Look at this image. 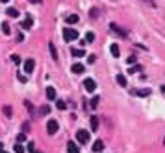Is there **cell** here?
<instances>
[{"instance_id":"2","label":"cell","mask_w":165,"mask_h":153,"mask_svg":"<svg viewBox=\"0 0 165 153\" xmlns=\"http://www.w3.org/2000/svg\"><path fill=\"white\" fill-rule=\"evenodd\" d=\"M76 138H78V142H80V144H87V142H89V131L80 129L78 133H76Z\"/></svg>"},{"instance_id":"27","label":"cell","mask_w":165,"mask_h":153,"mask_svg":"<svg viewBox=\"0 0 165 153\" xmlns=\"http://www.w3.org/2000/svg\"><path fill=\"white\" fill-rule=\"evenodd\" d=\"M11 61H13V63H20V57H19L17 54H13V55H11Z\"/></svg>"},{"instance_id":"23","label":"cell","mask_w":165,"mask_h":153,"mask_svg":"<svg viewBox=\"0 0 165 153\" xmlns=\"http://www.w3.org/2000/svg\"><path fill=\"white\" fill-rule=\"evenodd\" d=\"M56 105H58V109H59V111H63V109L67 107V103H65L63 100H58V103H56Z\"/></svg>"},{"instance_id":"32","label":"cell","mask_w":165,"mask_h":153,"mask_svg":"<svg viewBox=\"0 0 165 153\" xmlns=\"http://www.w3.org/2000/svg\"><path fill=\"white\" fill-rule=\"evenodd\" d=\"M95 59H97V57H95V55H93V54H91V55H89V63H91V65L95 63Z\"/></svg>"},{"instance_id":"24","label":"cell","mask_w":165,"mask_h":153,"mask_svg":"<svg viewBox=\"0 0 165 153\" xmlns=\"http://www.w3.org/2000/svg\"><path fill=\"white\" fill-rule=\"evenodd\" d=\"M15 153H24V146L22 144H15Z\"/></svg>"},{"instance_id":"21","label":"cell","mask_w":165,"mask_h":153,"mask_svg":"<svg viewBox=\"0 0 165 153\" xmlns=\"http://www.w3.org/2000/svg\"><path fill=\"white\" fill-rule=\"evenodd\" d=\"M24 140H26V135H24V133H19V135H17V144H22Z\"/></svg>"},{"instance_id":"7","label":"cell","mask_w":165,"mask_h":153,"mask_svg":"<svg viewBox=\"0 0 165 153\" xmlns=\"http://www.w3.org/2000/svg\"><path fill=\"white\" fill-rule=\"evenodd\" d=\"M102 149H104V142H102V140H95V144H93V151H95V153H100Z\"/></svg>"},{"instance_id":"22","label":"cell","mask_w":165,"mask_h":153,"mask_svg":"<svg viewBox=\"0 0 165 153\" xmlns=\"http://www.w3.org/2000/svg\"><path fill=\"white\" fill-rule=\"evenodd\" d=\"M2 31H4V35H9V24L8 22L2 24Z\"/></svg>"},{"instance_id":"9","label":"cell","mask_w":165,"mask_h":153,"mask_svg":"<svg viewBox=\"0 0 165 153\" xmlns=\"http://www.w3.org/2000/svg\"><path fill=\"white\" fill-rule=\"evenodd\" d=\"M109 52H111V55H113V57H119V55H121V50H119V44H111V46H109Z\"/></svg>"},{"instance_id":"36","label":"cell","mask_w":165,"mask_h":153,"mask_svg":"<svg viewBox=\"0 0 165 153\" xmlns=\"http://www.w3.org/2000/svg\"><path fill=\"white\" fill-rule=\"evenodd\" d=\"M163 146H165V138H163Z\"/></svg>"},{"instance_id":"16","label":"cell","mask_w":165,"mask_h":153,"mask_svg":"<svg viewBox=\"0 0 165 153\" xmlns=\"http://www.w3.org/2000/svg\"><path fill=\"white\" fill-rule=\"evenodd\" d=\"M6 13H8V17H19V11L15 8H8L6 9Z\"/></svg>"},{"instance_id":"33","label":"cell","mask_w":165,"mask_h":153,"mask_svg":"<svg viewBox=\"0 0 165 153\" xmlns=\"http://www.w3.org/2000/svg\"><path fill=\"white\" fill-rule=\"evenodd\" d=\"M30 2H33V4H41L43 0H30Z\"/></svg>"},{"instance_id":"6","label":"cell","mask_w":165,"mask_h":153,"mask_svg":"<svg viewBox=\"0 0 165 153\" xmlns=\"http://www.w3.org/2000/svg\"><path fill=\"white\" fill-rule=\"evenodd\" d=\"M32 26H33V17H30V15H28V17H26V19L22 20V28H24V30H30Z\"/></svg>"},{"instance_id":"18","label":"cell","mask_w":165,"mask_h":153,"mask_svg":"<svg viewBox=\"0 0 165 153\" xmlns=\"http://www.w3.org/2000/svg\"><path fill=\"white\" fill-rule=\"evenodd\" d=\"M135 94H137V96H148L150 90H148V89H141V90H135Z\"/></svg>"},{"instance_id":"14","label":"cell","mask_w":165,"mask_h":153,"mask_svg":"<svg viewBox=\"0 0 165 153\" xmlns=\"http://www.w3.org/2000/svg\"><path fill=\"white\" fill-rule=\"evenodd\" d=\"M117 83H119L121 87H126V78L122 74H117Z\"/></svg>"},{"instance_id":"25","label":"cell","mask_w":165,"mask_h":153,"mask_svg":"<svg viewBox=\"0 0 165 153\" xmlns=\"http://www.w3.org/2000/svg\"><path fill=\"white\" fill-rule=\"evenodd\" d=\"M97 103H98V96H93V100H91V103H89V105L95 109V107H97Z\"/></svg>"},{"instance_id":"28","label":"cell","mask_w":165,"mask_h":153,"mask_svg":"<svg viewBox=\"0 0 165 153\" xmlns=\"http://www.w3.org/2000/svg\"><path fill=\"white\" fill-rule=\"evenodd\" d=\"M28 151H30V153L35 151V146H33V142H30V144H28Z\"/></svg>"},{"instance_id":"19","label":"cell","mask_w":165,"mask_h":153,"mask_svg":"<svg viewBox=\"0 0 165 153\" xmlns=\"http://www.w3.org/2000/svg\"><path fill=\"white\" fill-rule=\"evenodd\" d=\"M97 127H98V118H97V116H93V118H91V129L95 131Z\"/></svg>"},{"instance_id":"26","label":"cell","mask_w":165,"mask_h":153,"mask_svg":"<svg viewBox=\"0 0 165 153\" xmlns=\"http://www.w3.org/2000/svg\"><path fill=\"white\" fill-rule=\"evenodd\" d=\"M48 48H50V54H52V57H54V59H58V54H56V48H54V44H50Z\"/></svg>"},{"instance_id":"8","label":"cell","mask_w":165,"mask_h":153,"mask_svg":"<svg viewBox=\"0 0 165 153\" xmlns=\"http://www.w3.org/2000/svg\"><path fill=\"white\" fill-rule=\"evenodd\" d=\"M67 151H69V153H80V149H78V146L74 144L72 140H71V142H67Z\"/></svg>"},{"instance_id":"13","label":"cell","mask_w":165,"mask_h":153,"mask_svg":"<svg viewBox=\"0 0 165 153\" xmlns=\"http://www.w3.org/2000/svg\"><path fill=\"white\" fill-rule=\"evenodd\" d=\"M71 54L74 55V57H82V55H85V52L82 50V48H72V50H71Z\"/></svg>"},{"instance_id":"15","label":"cell","mask_w":165,"mask_h":153,"mask_svg":"<svg viewBox=\"0 0 165 153\" xmlns=\"http://www.w3.org/2000/svg\"><path fill=\"white\" fill-rule=\"evenodd\" d=\"M111 30H115V33H117V35H121V37H124V35H126V31H122L117 24H111Z\"/></svg>"},{"instance_id":"30","label":"cell","mask_w":165,"mask_h":153,"mask_svg":"<svg viewBox=\"0 0 165 153\" xmlns=\"http://www.w3.org/2000/svg\"><path fill=\"white\" fill-rule=\"evenodd\" d=\"M22 41H24V35H22V33H19V35H17V43H22Z\"/></svg>"},{"instance_id":"17","label":"cell","mask_w":165,"mask_h":153,"mask_svg":"<svg viewBox=\"0 0 165 153\" xmlns=\"http://www.w3.org/2000/svg\"><path fill=\"white\" fill-rule=\"evenodd\" d=\"M48 113H50V107H48V105H43V107L39 109V114H41V116H46Z\"/></svg>"},{"instance_id":"11","label":"cell","mask_w":165,"mask_h":153,"mask_svg":"<svg viewBox=\"0 0 165 153\" xmlns=\"http://www.w3.org/2000/svg\"><path fill=\"white\" fill-rule=\"evenodd\" d=\"M46 98H48V100H56V89H54V87L46 89Z\"/></svg>"},{"instance_id":"31","label":"cell","mask_w":165,"mask_h":153,"mask_svg":"<svg viewBox=\"0 0 165 153\" xmlns=\"http://www.w3.org/2000/svg\"><path fill=\"white\" fill-rule=\"evenodd\" d=\"M4 113H6V114H8V116H9V114H11V109H9L8 105H6V107H4Z\"/></svg>"},{"instance_id":"34","label":"cell","mask_w":165,"mask_h":153,"mask_svg":"<svg viewBox=\"0 0 165 153\" xmlns=\"http://www.w3.org/2000/svg\"><path fill=\"white\" fill-rule=\"evenodd\" d=\"M0 153H4V144L0 142Z\"/></svg>"},{"instance_id":"35","label":"cell","mask_w":165,"mask_h":153,"mask_svg":"<svg viewBox=\"0 0 165 153\" xmlns=\"http://www.w3.org/2000/svg\"><path fill=\"white\" fill-rule=\"evenodd\" d=\"M0 2H9V0H0Z\"/></svg>"},{"instance_id":"1","label":"cell","mask_w":165,"mask_h":153,"mask_svg":"<svg viewBox=\"0 0 165 153\" xmlns=\"http://www.w3.org/2000/svg\"><path fill=\"white\" fill-rule=\"evenodd\" d=\"M63 39L67 41V43H72V41L78 39V31L72 30V28H65L63 30Z\"/></svg>"},{"instance_id":"20","label":"cell","mask_w":165,"mask_h":153,"mask_svg":"<svg viewBox=\"0 0 165 153\" xmlns=\"http://www.w3.org/2000/svg\"><path fill=\"white\" fill-rule=\"evenodd\" d=\"M85 41H87V43H93V41H95V33L93 31H87L85 33Z\"/></svg>"},{"instance_id":"5","label":"cell","mask_w":165,"mask_h":153,"mask_svg":"<svg viewBox=\"0 0 165 153\" xmlns=\"http://www.w3.org/2000/svg\"><path fill=\"white\" fill-rule=\"evenodd\" d=\"M84 87H85L87 92H93V90H97V83H95L91 78H87V79L84 81Z\"/></svg>"},{"instance_id":"12","label":"cell","mask_w":165,"mask_h":153,"mask_svg":"<svg viewBox=\"0 0 165 153\" xmlns=\"http://www.w3.org/2000/svg\"><path fill=\"white\" fill-rule=\"evenodd\" d=\"M78 19H80V17H78V15H74V13H72V15H69L65 20H67V24H76V22H78Z\"/></svg>"},{"instance_id":"4","label":"cell","mask_w":165,"mask_h":153,"mask_svg":"<svg viewBox=\"0 0 165 153\" xmlns=\"http://www.w3.org/2000/svg\"><path fill=\"white\" fill-rule=\"evenodd\" d=\"M33 68H35V61H33V59H26L24 61V72L26 74H32Z\"/></svg>"},{"instance_id":"10","label":"cell","mask_w":165,"mask_h":153,"mask_svg":"<svg viewBox=\"0 0 165 153\" xmlns=\"http://www.w3.org/2000/svg\"><path fill=\"white\" fill-rule=\"evenodd\" d=\"M71 70H72L74 74H82V72H84V65H80V63H74V65L71 66Z\"/></svg>"},{"instance_id":"29","label":"cell","mask_w":165,"mask_h":153,"mask_svg":"<svg viewBox=\"0 0 165 153\" xmlns=\"http://www.w3.org/2000/svg\"><path fill=\"white\" fill-rule=\"evenodd\" d=\"M89 15H91V17H97V15H98V9H91V11H89Z\"/></svg>"},{"instance_id":"3","label":"cell","mask_w":165,"mask_h":153,"mask_svg":"<svg viewBox=\"0 0 165 153\" xmlns=\"http://www.w3.org/2000/svg\"><path fill=\"white\" fill-rule=\"evenodd\" d=\"M58 129H59L58 122H56V120H48V126H46V133H48V135H56V133H58Z\"/></svg>"}]
</instances>
